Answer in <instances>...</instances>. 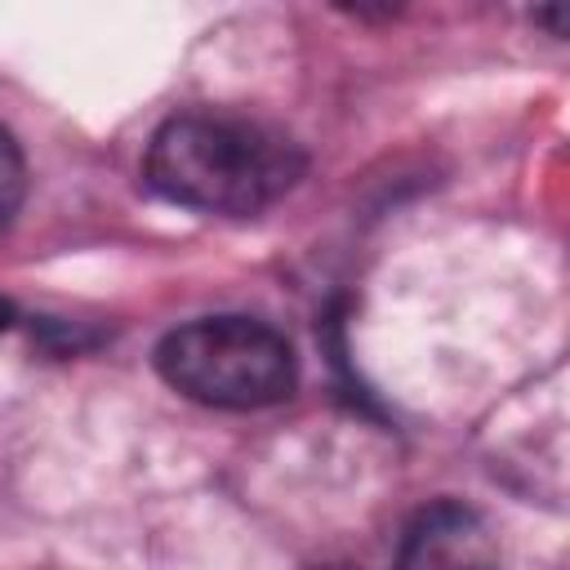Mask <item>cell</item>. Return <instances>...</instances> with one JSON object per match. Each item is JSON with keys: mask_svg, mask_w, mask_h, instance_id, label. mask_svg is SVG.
Instances as JSON below:
<instances>
[{"mask_svg": "<svg viewBox=\"0 0 570 570\" xmlns=\"http://www.w3.org/2000/svg\"><path fill=\"white\" fill-rule=\"evenodd\" d=\"M22 196H27V165H22V151H18L13 134L0 129V232L22 209Z\"/></svg>", "mask_w": 570, "mask_h": 570, "instance_id": "277c9868", "label": "cell"}, {"mask_svg": "<svg viewBox=\"0 0 570 570\" xmlns=\"http://www.w3.org/2000/svg\"><path fill=\"white\" fill-rule=\"evenodd\" d=\"M9 321H13V307H9V303H4V298H0V334H4V330H9Z\"/></svg>", "mask_w": 570, "mask_h": 570, "instance_id": "5b68a950", "label": "cell"}, {"mask_svg": "<svg viewBox=\"0 0 570 570\" xmlns=\"http://www.w3.org/2000/svg\"><path fill=\"white\" fill-rule=\"evenodd\" d=\"M303 147L285 129L218 107L169 116L147 147L151 191L223 218L263 214L303 178Z\"/></svg>", "mask_w": 570, "mask_h": 570, "instance_id": "6da1fadb", "label": "cell"}, {"mask_svg": "<svg viewBox=\"0 0 570 570\" xmlns=\"http://www.w3.org/2000/svg\"><path fill=\"white\" fill-rule=\"evenodd\" d=\"M156 374L187 401L214 410H263L294 392L289 338L254 316H200L156 343Z\"/></svg>", "mask_w": 570, "mask_h": 570, "instance_id": "7a4b0ae2", "label": "cell"}, {"mask_svg": "<svg viewBox=\"0 0 570 570\" xmlns=\"http://www.w3.org/2000/svg\"><path fill=\"white\" fill-rule=\"evenodd\" d=\"M396 570H499V543L476 508L436 499L410 517Z\"/></svg>", "mask_w": 570, "mask_h": 570, "instance_id": "3957f363", "label": "cell"}]
</instances>
